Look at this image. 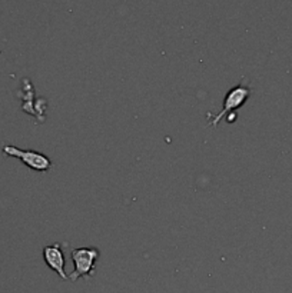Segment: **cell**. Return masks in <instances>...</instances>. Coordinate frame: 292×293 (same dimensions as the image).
I'll return each instance as SVG.
<instances>
[{
  "label": "cell",
  "mask_w": 292,
  "mask_h": 293,
  "mask_svg": "<svg viewBox=\"0 0 292 293\" xmlns=\"http://www.w3.org/2000/svg\"><path fill=\"white\" fill-rule=\"evenodd\" d=\"M43 259L48 263V266L53 269L55 272L61 276L62 279H69V274H66L65 266H66V259L65 253L62 250L61 243H52L43 248Z\"/></svg>",
  "instance_id": "4"
},
{
  "label": "cell",
  "mask_w": 292,
  "mask_h": 293,
  "mask_svg": "<svg viewBox=\"0 0 292 293\" xmlns=\"http://www.w3.org/2000/svg\"><path fill=\"white\" fill-rule=\"evenodd\" d=\"M251 96V88L246 86V84H238V86H233L231 90L226 93L225 99H223V104H222V109L211 120V126H218V123L228 114H233L232 112L238 108H241L242 104L246 102V99Z\"/></svg>",
  "instance_id": "2"
},
{
  "label": "cell",
  "mask_w": 292,
  "mask_h": 293,
  "mask_svg": "<svg viewBox=\"0 0 292 293\" xmlns=\"http://www.w3.org/2000/svg\"><path fill=\"white\" fill-rule=\"evenodd\" d=\"M3 152L9 154V156L21 159L26 166H29L31 169L38 170V172H46V170L51 169L52 164H53L46 154L36 152V150H31V149H21V148L12 146V144H5Z\"/></svg>",
  "instance_id": "3"
},
{
  "label": "cell",
  "mask_w": 292,
  "mask_h": 293,
  "mask_svg": "<svg viewBox=\"0 0 292 293\" xmlns=\"http://www.w3.org/2000/svg\"><path fill=\"white\" fill-rule=\"evenodd\" d=\"M98 248H76L72 250V260L75 264L73 272L69 274L71 280H78L79 278H89L95 274L96 259L99 258Z\"/></svg>",
  "instance_id": "1"
}]
</instances>
